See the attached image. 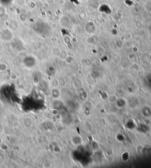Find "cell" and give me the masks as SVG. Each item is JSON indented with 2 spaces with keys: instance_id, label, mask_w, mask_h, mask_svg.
<instances>
[{
  "instance_id": "6da1fadb",
  "label": "cell",
  "mask_w": 151,
  "mask_h": 168,
  "mask_svg": "<svg viewBox=\"0 0 151 168\" xmlns=\"http://www.w3.org/2000/svg\"><path fill=\"white\" fill-rule=\"evenodd\" d=\"M17 4L19 6H23L25 5V0H17Z\"/></svg>"
}]
</instances>
